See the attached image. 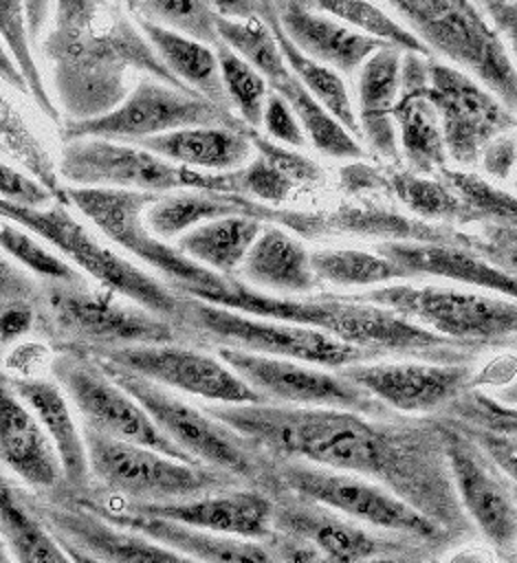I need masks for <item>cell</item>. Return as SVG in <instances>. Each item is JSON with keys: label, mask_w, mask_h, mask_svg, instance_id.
I'll use <instances>...</instances> for the list:
<instances>
[{"label": "cell", "mask_w": 517, "mask_h": 563, "mask_svg": "<svg viewBox=\"0 0 517 563\" xmlns=\"http://www.w3.org/2000/svg\"><path fill=\"white\" fill-rule=\"evenodd\" d=\"M211 418L273 460H299L376 482L442 528L453 541L473 534L458 504L440 418H372L332 407L216 405Z\"/></svg>", "instance_id": "obj_1"}, {"label": "cell", "mask_w": 517, "mask_h": 563, "mask_svg": "<svg viewBox=\"0 0 517 563\" xmlns=\"http://www.w3.org/2000/svg\"><path fill=\"white\" fill-rule=\"evenodd\" d=\"M152 268H156L167 279L165 284L183 297L200 299L251 317L312 328L376 356L396 354L425 363L453 365L469 363L477 352H482L433 334L387 308L359 301L354 295L295 299L262 292L233 275H220L191 262L172 244L161 249Z\"/></svg>", "instance_id": "obj_2"}, {"label": "cell", "mask_w": 517, "mask_h": 563, "mask_svg": "<svg viewBox=\"0 0 517 563\" xmlns=\"http://www.w3.org/2000/svg\"><path fill=\"white\" fill-rule=\"evenodd\" d=\"M51 18L44 55L66 121H86L114 110L130 92L132 73L194 92L167 70L125 4L62 0L53 4Z\"/></svg>", "instance_id": "obj_3"}, {"label": "cell", "mask_w": 517, "mask_h": 563, "mask_svg": "<svg viewBox=\"0 0 517 563\" xmlns=\"http://www.w3.org/2000/svg\"><path fill=\"white\" fill-rule=\"evenodd\" d=\"M33 332L57 352L180 343V332L172 321L88 282H40Z\"/></svg>", "instance_id": "obj_4"}, {"label": "cell", "mask_w": 517, "mask_h": 563, "mask_svg": "<svg viewBox=\"0 0 517 563\" xmlns=\"http://www.w3.org/2000/svg\"><path fill=\"white\" fill-rule=\"evenodd\" d=\"M260 490H288L301 499L326 506L348 519L372 530L396 534L422 545H449L453 539L431 519L420 515L385 486L359 475L330 471L299 460L268 457L260 482Z\"/></svg>", "instance_id": "obj_5"}, {"label": "cell", "mask_w": 517, "mask_h": 563, "mask_svg": "<svg viewBox=\"0 0 517 563\" xmlns=\"http://www.w3.org/2000/svg\"><path fill=\"white\" fill-rule=\"evenodd\" d=\"M174 325L180 332L183 343L205 347H233L262 356L290 358L317 367L341 369L381 358L367 350L341 343L312 328L242 314L191 297H183Z\"/></svg>", "instance_id": "obj_6"}, {"label": "cell", "mask_w": 517, "mask_h": 563, "mask_svg": "<svg viewBox=\"0 0 517 563\" xmlns=\"http://www.w3.org/2000/svg\"><path fill=\"white\" fill-rule=\"evenodd\" d=\"M81 435L90 484L92 488H103L106 499L165 504L244 486L238 477L218 468L180 462L141 444L114 440L90 429H84Z\"/></svg>", "instance_id": "obj_7"}, {"label": "cell", "mask_w": 517, "mask_h": 563, "mask_svg": "<svg viewBox=\"0 0 517 563\" xmlns=\"http://www.w3.org/2000/svg\"><path fill=\"white\" fill-rule=\"evenodd\" d=\"M0 218L29 229L62 255L70 260V266L88 273L97 286L158 314L167 321H176L183 295L174 292L165 282L152 277L143 268L130 264L125 257L101 244L70 211L68 205L55 202L51 207H18L0 200Z\"/></svg>", "instance_id": "obj_8"}, {"label": "cell", "mask_w": 517, "mask_h": 563, "mask_svg": "<svg viewBox=\"0 0 517 563\" xmlns=\"http://www.w3.org/2000/svg\"><path fill=\"white\" fill-rule=\"evenodd\" d=\"M101 369L145 409L158 431L194 464L218 468L238 477L244 486L257 488L268 455L253 446L246 438L211 418L202 407H194L161 385L117 367Z\"/></svg>", "instance_id": "obj_9"}, {"label": "cell", "mask_w": 517, "mask_h": 563, "mask_svg": "<svg viewBox=\"0 0 517 563\" xmlns=\"http://www.w3.org/2000/svg\"><path fill=\"white\" fill-rule=\"evenodd\" d=\"M416 37L458 66L471 70L510 112L517 106V77L502 37L491 29L477 4L464 0L392 2Z\"/></svg>", "instance_id": "obj_10"}, {"label": "cell", "mask_w": 517, "mask_h": 563, "mask_svg": "<svg viewBox=\"0 0 517 563\" xmlns=\"http://www.w3.org/2000/svg\"><path fill=\"white\" fill-rule=\"evenodd\" d=\"M398 317L455 343L477 350L513 347L517 328V306L513 299H497L440 286L392 284L354 295Z\"/></svg>", "instance_id": "obj_11"}, {"label": "cell", "mask_w": 517, "mask_h": 563, "mask_svg": "<svg viewBox=\"0 0 517 563\" xmlns=\"http://www.w3.org/2000/svg\"><path fill=\"white\" fill-rule=\"evenodd\" d=\"M57 174L73 187L125 189L165 196L169 191L196 189L224 194V176L174 165L143 147L108 141L77 139L62 150Z\"/></svg>", "instance_id": "obj_12"}, {"label": "cell", "mask_w": 517, "mask_h": 563, "mask_svg": "<svg viewBox=\"0 0 517 563\" xmlns=\"http://www.w3.org/2000/svg\"><path fill=\"white\" fill-rule=\"evenodd\" d=\"M198 125H222L240 132L246 128L233 112L209 103L200 95L143 77L114 110L95 119L62 123V139L66 143L77 139H125L139 143L150 136Z\"/></svg>", "instance_id": "obj_13"}, {"label": "cell", "mask_w": 517, "mask_h": 563, "mask_svg": "<svg viewBox=\"0 0 517 563\" xmlns=\"http://www.w3.org/2000/svg\"><path fill=\"white\" fill-rule=\"evenodd\" d=\"M216 29L218 37L264 77L266 86H271V92L279 95L288 103L304 134H308L321 154L332 158L363 156V147L354 141V136L312 99V95L286 66L275 37L253 11L242 20L224 18L218 13Z\"/></svg>", "instance_id": "obj_14"}, {"label": "cell", "mask_w": 517, "mask_h": 563, "mask_svg": "<svg viewBox=\"0 0 517 563\" xmlns=\"http://www.w3.org/2000/svg\"><path fill=\"white\" fill-rule=\"evenodd\" d=\"M101 367H117L154 385L180 389L216 405H264L266 400L240 380L218 356L180 343L73 350Z\"/></svg>", "instance_id": "obj_15"}, {"label": "cell", "mask_w": 517, "mask_h": 563, "mask_svg": "<svg viewBox=\"0 0 517 563\" xmlns=\"http://www.w3.org/2000/svg\"><path fill=\"white\" fill-rule=\"evenodd\" d=\"M51 369L62 385L64 396L84 420V429L114 440L141 444L167 457L194 464L158 431L145 409L86 354L62 350L53 358Z\"/></svg>", "instance_id": "obj_16"}, {"label": "cell", "mask_w": 517, "mask_h": 563, "mask_svg": "<svg viewBox=\"0 0 517 563\" xmlns=\"http://www.w3.org/2000/svg\"><path fill=\"white\" fill-rule=\"evenodd\" d=\"M218 358L253 391H257L271 405L284 407H332L350 409L372 418L394 416L376 398L361 387L345 380L339 372H326L323 367L251 354L233 347H213Z\"/></svg>", "instance_id": "obj_17"}, {"label": "cell", "mask_w": 517, "mask_h": 563, "mask_svg": "<svg viewBox=\"0 0 517 563\" xmlns=\"http://www.w3.org/2000/svg\"><path fill=\"white\" fill-rule=\"evenodd\" d=\"M438 418L447 466L460 508L497 556L502 561H513L517 543L515 479L499 471L453 422L444 416Z\"/></svg>", "instance_id": "obj_18"}, {"label": "cell", "mask_w": 517, "mask_h": 563, "mask_svg": "<svg viewBox=\"0 0 517 563\" xmlns=\"http://www.w3.org/2000/svg\"><path fill=\"white\" fill-rule=\"evenodd\" d=\"M249 218L260 220L262 224H275L290 229L301 238H321L337 233H354L383 238L385 242H431V244H451L462 246L486 260V244L482 235L460 233L451 227L429 224L398 211L381 207H361V205H339L334 209L319 211H297L279 209L251 200Z\"/></svg>", "instance_id": "obj_19"}, {"label": "cell", "mask_w": 517, "mask_h": 563, "mask_svg": "<svg viewBox=\"0 0 517 563\" xmlns=\"http://www.w3.org/2000/svg\"><path fill=\"white\" fill-rule=\"evenodd\" d=\"M20 493L26 506L62 543L81 550L99 563H196L165 543L110 523L68 490L53 497L24 493L22 488Z\"/></svg>", "instance_id": "obj_20"}, {"label": "cell", "mask_w": 517, "mask_h": 563, "mask_svg": "<svg viewBox=\"0 0 517 563\" xmlns=\"http://www.w3.org/2000/svg\"><path fill=\"white\" fill-rule=\"evenodd\" d=\"M425 92L433 103L447 158L477 163L486 143L513 132L515 114L464 73L429 59Z\"/></svg>", "instance_id": "obj_21"}, {"label": "cell", "mask_w": 517, "mask_h": 563, "mask_svg": "<svg viewBox=\"0 0 517 563\" xmlns=\"http://www.w3.org/2000/svg\"><path fill=\"white\" fill-rule=\"evenodd\" d=\"M394 413H440L473 385L469 363H356L337 369Z\"/></svg>", "instance_id": "obj_22"}, {"label": "cell", "mask_w": 517, "mask_h": 563, "mask_svg": "<svg viewBox=\"0 0 517 563\" xmlns=\"http://www.w3.org/2000/svg\"><path fill=\"white\" fill-rule=\"evenodd\" d=\"M266 495L273 501L271 528L306 539L334 563H363L376 554L425 550L422 543L372 530L288 490L275 488Z\"/></svg>", "instance_id": "obj_23"}, {"label": "cell", "mask_w": 517, "mask_h": 563, "mask_svg": "<svg viewBox=\"0 0 517 563\" xmlns=\"http://www.w3.org/2000/svg\"><path fill=\"white\" fill-rule=\"evenodd\" d=\"M101 499V497H99ZM121 510L167 519L174 523L264 541L271 534L273 501L271 497L253 486H238L218 490L191 499L165 501V504H128L117 499H103Z\"/></svg>", "instance_id": "obj_24"}, {"label": "cell", "mask_w": 517, "mask_h": 563, "mask_svg": "<svg viewBox=\"0 0 517 563\" xmlns=\"http://www.w3.org/2000/svg\"><path fill=\"white\" fill-rule=\"evenodd\" d=\"M0 464L40 497L66 490L51 440L4 374H0Z\"/></svg>", "instance_id": "obj_25"}, {"label": "cell", "mask_w": 517, "mask_h": 563, "mask_svg": "<svg viewBox=\"0 0 517 563\" xmlns=\"http://www.w3.org/2000/svg\"><path fill=\"white\" fill-rule=\"evenodd\" d=\"M75 497H79L88 508H92L97 515H101L110 523L136 530L158 543H165L178 550L180 554H185L196 563H277L264 541L209 532V530L174 523L158 517L128 512L90 493L75 495Z\"/></svg>", "instance_id": "obj_26"}, {"label": "cell", "mask_w": 517, "mask_h": 563, "mask_svg": "<svg viewBox=\"0 0 517 563\" xmlns=\"http://www.w3.org/2000/svg\"><path fill=\"white\" fill-rule=\"evenodd\" d=\"M431 57L405 53L400 57L398 99L392 110L394 125L398 128V143L414 174H433L447 167V150L442 141L440 119L429 101L427 66Z\"/></svg>", "instance_id": "obj_27"}, {"label": "cell", "mask_w": 517, "mask_h": 563, "mask_svg": "<svg viewBox=\"0 0 517 563\" xmlns=\"http://www.w3.org/2000/svg\"><path fill=\"white\" fill-rule=\"evenodd\" d=\"M271 7L282 31L299 53L341 73H354L372 53L387 46L317 11L310 2L288 0L271 2Z\"/></svg>", "instance_id": "obj_28"}, {"label": "cell", "mask_w": 517, "mask_h": 563, "mask_svg": "<svg viewBox=\"0 0 517 563\" xmlns=\"http://www.w3.org/2000/svg\"><path fill=\"white\" fill-rule=\"evenodd\" d=\"M7 380L51 440L64 473L66 490L73 495L90 493L92 484L84 435L64 391L55 383L33 376H7Z\"/></svg>", "instance_id": "obj_29"}, {"label": "cell", "mask_w": 517, "mask_h": 563, "mask_svg": "<svg viewBox=\"0 0 517 563\" xmlns=\"http://www.w3.org/2000/svg\"><path fill=\"white\" fill-rule=\"evenodd\" d=\"M376 253L407 271L414 279L420 275L444 277L495 290L506 295V299L515 297L513 275H506L497 266H491L486 260L462 246L431 242H381Z\"/></svg>", "instance_id": "obj_30"}, {"label": "cell", "mask_w": 517, "mask_h": 563, "mask_svg": "<svg viewBox=\"0 0 517 563\" xmlns=\"http://www.w3.org/2000/svg\"><path fill=\"white\" fill-rule=\"evenodd\" d=\"M400 57V51L385 46L361 64L363 68L359 77V132L365 136L370 147L387 161L398 158L392 110L398 99Z\"/></svg>", "instance_id": "obj_31"}, {"label": "cell", "mask_w": 517, "mask_h": 563, "mask_svg": "<svg viewBox=\"0 0 517 563\" xmlns=\"http://www.w3.org/2000/svg\"><path fill=\"white\" fill-rule=\"evenodd\" d=\"M139 147L189 169H216L231 172L242 167L251 158V143L244 130H231L222 125H198L165 132L139 141Z\"/></svg>", "instance_id": "obj_32"}, {"label": "cell", "mask_w": 517, "mask_h": 563, "mask_svg": "<svg viewBox=\"0 0 517 563\" xmlns=\"http://www.w3.org/2000/svg\"><path fill=\"white\" fill-rule=\"evenodd\" d=\"M240 271L251 284L282 292H310L317 286L306 246L275 224L262 227Z\"/></svg>", "instance_id": "obj_33"}, {"label": "cell", "mask_w": 517, "mask_h": 563, "mask_svg": "<svg viewBox=\"0 0 517 563\" xmlns=\"http://www.w3.org/2000/svg\"><path fill=\"white\" fill-rule=\"evenodd\" d=\"M132 18H134L139 31L143 33V37L150 42V46L161 57V62L167 66V70L180 84H185L189 90H194L209 103L233 112L231 103L227 99V92L222 88L220 68H218L213 48H209L196 40H189L180 33H174L161 24H154L150 20H143L136 15H132Z\"/></svg>", "instance_id": "obj_34"}, {"label": "cell", "mask_w": 517, "mask_h": 563, "mask_svg": "<svg viewBox=\"0 0 517 563\" xmlns=\"http://www.w3.org/2000/svg\"><path fill=\"white\" fill-rule=\"evenodd\" d=\"M251 11L264 22V26L271 31V35L275 37V44L286 62V66L295 73V77L304 84V88L312 95V99L328 110V114L339 121L350 134H361L359 132V123H356V114L352 108V101L348 97L345 84L341 79V75H337L332 68L306 57L304 53H299L290 40L286 37V33L282 31L271 2H251Z\"/></svg>", "instance_id": "obj_35"}, {"label": "cell", "mask_w": 517, "mask_h": 563, "mask_svg": "<svg viewBox=\"0 0 517 563\" xmlns=\"http://www.w3.org/2000/svg\"><path fill=\"white\" fill-rule=\"evenodd\" d=\"M262 227L260 220L249 216L216 218L183 233L174 249L213 273L231 275L242 264Z\"/></svg>", "instance_id": "obj_36"}, {"label": "cell", "mask_w": 517, "mask_h": 563, "mask_svg": "<svg viewBox=\"0 0 517 563\" xmlns=\"http://www.w3.org/2000/svg\"><path fill=\"white\" fill-rule=\"evenodd\" d=\"M249 207L251 200L242 196L183 189L158 196L145 209L143 224L154 238L165 242L167 238L187 233L189 229L216 218L249 216Z\"/></svg>", "instance_id": "obj_37"}, {"label": "cell", "mask_w": 517, "mask_h": 563, "mask_svg": "<svg viewBox=\"0 0 517 563\" xmlns=\"http://www.w3.org/2000/svg\"><path fill=\"white\" fill-rule=\"evenodd\" d=\"M0 532L13 563H75L62 541L26 506L18 486L0 473Z\"/></svg>", "instance_id": "obj_38"}, {"label": "cell", "mask_w": 517, "mask_h": 563, "mask_svg": "<svg viewBox=\"0 0 517 563\" xmlns=\"http://www.w3.org/2000/svg\"><path fill=\"white\" fill-rule=\"evenodd\" d=\"M0 152L22 165L48 194L62 202V183L53 156L26 125L13 103L0 92Z\"/></svg>", "instance_id": "obj_39"}, {"label": "cell", "mask_w": 517, "mask_h": 563, "mask_svg": "<svg viewBox=\"0 0 517 563\" xmlns=\"http://www.w3.org/2000/svg\"><path fill=\"white\" fill-rule=\"evenodd\" d=\"M310 268L317 279L337 286H372L394 279H414L383 255L359 249H317L310 253Z\"/></svg>", "instance_id": "obj_40"}, {"label": "cell", "mask_w": 517, "mask_h": 563, "mask_svg": "<svg viewBox=\"0 0 517 563\" xmlns=\"http://www.w3.org/2000/svg\"><path fill=\"white\" fill-rule=\"evenodd\" d=\"M387 191L394 194L416 216V220H449L458 224L477 222V218L442 180L425 178L414 172H392L387 174Z\"/></svg>", "instance_id": "obj_41"}, {"label": "cell", "mask_w": 517, "mask_h": 563, "mask_svg": "<svg viewBox=\"0 0 517 563\" xmlns=\"http://www.w3.org/2000/svg\"><path fill=\"white\" fill-rule=\"evenodd\" d=\"M0 251L42 284H81L88 282L75 266L42 246L20 224L0 218Z\"/></svg>", "instance_id": "obj_42"}, {"label": "cell", "mask_w": 517, "mask_h": 563, "mask_svg": "<svg viewBox=\"0 0 517 563\" xmlns=\"http://www.w3.org/2000/svg\"><path fill=\"white\" fill-rule=\"evenodd\" d=\"M37 297L40 282L0 251V345L33 332Z\"/></svg>", "instance_id": "obj_43"}, {"label": "cell", "mask_w": 517, "mask_h": 563, "mask_svg": "<svg viewBox=\"0 0 517 563\" xmlns=\"http://www.w3.org/2000/svg\"><path fill=\"white\" fill-rule=\"evenodd\" d=\"M128 11L136 18L161 24L174 33H180L189 40H196L205 46H216L220 42L216 20L218 11L209 2L191 0H141L125 4Z\"/></svg>", "instance_id": "obj_44"}, {"label": "cell", "mask_w": 517, "mask_h": 563, "mask_svg": "<svg viewBox=\"0 0 517 563\" xmlns=\"http://www.w3.org/2000/svg\"><path fill=\"white\" fill-rule=\"evenodd\" d=\"M213 53L218 59L222 88L227 92L231 110H238L235 117L244 125L257 128L262 123V110L268 97V86L264 77L238 53H233L222 40L213 46Z\"/></svg>", "instance_id": "obj_45"}, {"label": "cell", "mask_w": 517, "mask_h": 563, "mask_svg": "<svg viewBox=\"0 0 517 563\" xmlns=\"http://www.w3.org/2000/svg\"><path fill=\"white\" fill-rule=\"evenodd\" d=\"M0 40L9 55L13 57L24 84L29 97L35 101V106L55 123H59V108L55 106L53 97L48 95L42 70L35 64V57L29 46L26 24H24V4L22 2H2L0 0Z\"/></svg>", "instance_id": "obj_46"}, {"label": "cell", "mask_w": 517, "mask_h": 563, "mask_svg": "<svg viewBox=\"0 0 517 563\" xmlns=\"http://www.w3.org/2000/svg\"><path fill=\"white\" fill-rule=\"evenodd\" d=\"M317 11L328 13L332 18H341L363 31V35L374 37L400 53H414L420 57H431V51L405 26L383 13L378 7L370 2H310Z\"/></svg>", "instance_id": "obj_47"}, {"label": "cell", "mask_w": 517, "mask_h": 563, "mask_svg": "<svg viewBox=\"0 0 517 563\" xmlns=\"http://www.w3.org/2000/svg\"><path fill=\"white\" fill-rule=\"evenodd\" d=\"M442 183L460 198V202L477 218V222H515L517 205L513 194L458 169H440Z\"/></svg>", "instance_id": "obj_48"}, {"label": "cell", "mask_w": 517, "mask_h": 563, "mask_svg": "<svg viewBox=\"0 0 517 563\" xmlns=\"http://www.w3.org/2000/svg\"><path fill=\"white\" fill-rule=\"evenodd\" d=\"M222 176H224V194L242 196L268 207L284 202L295 187L293 180H288L262 156L251 158L246 165L238 169L222 172Z\"/></svg>", "instance_id": "obj_49"}, {"label": "cell", "mask_w": 517, "mask_h": 563, "mask_svg": "<svg viewBox=\"0 0 517 563\" xmlns=\"http://www.w3.org/2000/svg\"><path fill=\"white\" fill-rule=\"evenodd\" d=\"M244 136L249 139L251 147L257 152V156H262L264 161H268L277 172H282L288 180H293L295 185H319L326 180L323 169L319 167V163H315L312 158L297 154L288 147L277 145L275 141L266 139L264 134L257 132V128H244Z\"/></svg>", "instance_id": "obj_50"}, {"label": "cell", "mask_w": 517, "mask_h": 563, "mask_svg": "<svg viewBox=\"0 0 517 563\" xmlns=\"http://www.w3.org/2000/svg\"><path fill=\"white\" fill-rule=\"evenodd\" d=\"M51 198L53 196L48 194V189H44L35 178L0 158V200L18 207L40 209L46 207Z\"/></svg>", "instance_id": "obj_51"}, {"label": "cell", "mask_w": 517, "mask_h": 563, "mask_svg": "<svg viewBox=\"0 0 517 563\" xmlns=\"http://www.w3.org/2000/svg\"><path fill=\"white\" fill-rule=\"evenodd\" d=\"M262 123L271 136H275L288 145L301 147L306 143V134H304L297 117L293 114L288 103L275 92H268V97L264 101Z\"/></svg>", "instance_id": "obj_52"}, {"label": "cell", "mask_w": 517, "mask_h": 563, "mask_svg": "<svg viewBox=\"0 0 517 563\" xmlns=\"http://www.w3.org/2000/svg\"><path fill=\"white\" fill-rule=\"evenodd\" d=\"M271 554L277 563H334L328 554H323L317 545L308 543L301 537L271 530V534L264 539Z\"/></svg>", "instance_id": "obj_53"}, {"label": "cell", "mask_w": 517, "mask_h": 563, "mask_svg": "<svg viewBox=\"0 0 517 563\" xmlns=\"http://www.w3.org/2000/svg\"><path fill=\"white\" fill-rule=\"evenodd\" d=\"M339 187L345 194H365V191H387V174L365 165V163H350L339 169Z\"/></svg>", "instance_id": "obj_54"}, {"label": "cell", "mask_w": 517, "mask_h": 563, "mask_svg": "<svg viewBox=\"0 0 517 563\" xmlns=\"http://www.w3.org/2000/svg\"><path fill=\"white\" fill-rule=\"evenodd\" d=\"M480 158L491 176L508 178L515 167V136L510 132L499 134L497 139L484 145Z\"/></svg>", "instance_id": "obj_55"}, {"label": "cell", "mask_w": 517, "mask_h": 563, "mask_svg": "<svg viewBox=\"0 0 517 563\" xmlns=\"http://www.w3.org/2000/svg\"><path fill=\"white\" fill-rule=\"evenodd\" d=\"M491 29L502 37L506 35L510 42L515 40V24H517V4L515 2H486L480 7Z\"/></svg>", "instance_id": "obj_56"}, {"label": "cell", "mask_w": 517, "mask_h": 563, "mask_svg": "<svg viewBox=\"0 0 517 563\" xmlns=\"http://www.w3.org/2000/svg\"><path fill=\"white\" fill-rule=\"evenodd\" d=\"M51 11H53V4H48V2H26L24 4V24H26L29 40H35L40 35Z\"/></svg>", "instance_id": "obj_57"}, {"label": "cell", "mask_w": 517, "mask_h": 563, "mask_svg": "<svg viewBox=\"0 0 517 563\" xmlns=\"http://www.w3.org/2000/svg\"><path fill=\"white\" fill-rule=\"evenodd\" d=\"M0 79H2L4 84H9L11 88L20 90V92H26V84H24V79H22V75H20V70H18V66H15V62H13V57H11L9 51L4 48L2 40H0ZM26 95H29V92H26Z\"/></svg>", "instance_id": "obj_58"}, {"label": "cell", "mask_w": 517, "mask_h": 563, "mask_svg": "<svg viewBox=\"0 0 517 563\" xmlns=\"http://www.w3.org/2000/svg\"><path fill=\"white\" fill-rule=\"evenodd\" d=\"M363 563H427V559H425V550H411V552L376 554Z\"/></svg>", "instance_id": "obj_59"}, {"label": "cell", "mask_w": 517, "mask_h": 563, "mask_svg": "<svg viewBox=\"0 0 517 563\" xmlns=\"http://www.w3.org/2000/svg\"><path fill=\"white\" fill-rule=\"evenodd\" d=\"M62 545L68 550V554H70V559H73L75 563H99V561H95L92 556L84 554L81 550H77V548H73V545H66V543H62Z\"/></svg>", "instance_id": "obj_60"}, {"label": "cell", "mask_w": 517, "mask_h": 563, "mask_svg": "<svg viewBox=\"0 0 517 563\" xmlns=\"http://www.w3.org/2000/svg\"><path fill=\"white\" fill-rule=\"evenodd\" d=\"M0 563H13V559L9 554V548H7L4 539H2V532H0Z\"/></svg>", "instance_id": "obj_61"}, {"label": "cell", "mask_w": 517, "mask_h": 563, "mask_svg": "<svg viewBox=\"0 0 517 563\" xmlns=\"http://www.w3.org/2000/svg\"><path fill=\"white\" fill-rule=\"evenodd\" d=\"M502 563H515V559L513 561H502Z\"/></svg>", "instance_id": "obj_62"}]
</instances>
